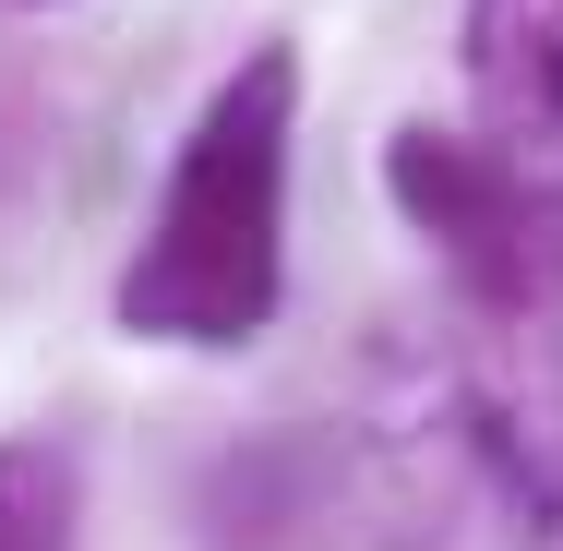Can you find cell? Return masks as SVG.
Returning a JSON list of instances; mask_svg holds the SVG:
<instances>
[{"label": "cell", "mask_w": 563, "mask_h": 551, "mask_svg": "<svg viewBox=\"0 0 563 551\" xmlns=\"http://www.w3.org/2000/svg\"><path fill=\"white\" fill-rule=\"evenodd\" d=\"M360 551H563V300H479L384 324L324 432Z\"/></svg>", "instance_id": "1"}, {"label": "cell", "mask_w": 563, "mask_h": 551, "mask_svg": "<svg viewBox=\"0 0 563 551\" xmlns=\"http://www.w3.org/2000/svg\"><path fill=\"white\" fill-rule=\"evenodd\" d=\"M288 156H300V48L264 36L180 120L168 180L109 276V324L132 348L228 360L276 324V300H288Z\"/></svg>", "instance_id": "2"}, {"label": "cell", "mask_w": 563, "mask_h": 551, "mask_svg": "<svg viewBox=\"0 0 563 551\" xmlns=\"http://www.w3.org/2000/svg\"><path fill=\"white\" fill-rule=\"evenodd\" d=\"M455 85L467 144L528 205L540 252L563 264V0H467L455 12Z\"/></svg>", "instance_id": "3"}, {"label": "cell", "mask_w": 563, "mask_h": 551, "mask_svg": "<svg viewBox=\"0 0 563 551\" xmlns=\"http://www.w3.org/2000/svg\"><path fill=\"white\" fill-rule=\"evenodd\" d=\"M384 205L432 240L444 288H479V300H563V264L540 252L528 205L492 180V156L467 144V120H396V132H384Z\"/></svg>", "instance_id": "4"}, {"label": "cell", "mask_w": 563, "mask_h": 551, "mask_svg": "<svg viewBox=\"0 0 563 551\" xmlns=\"http://www.w3.org/2000/svg\"><path fill=\"white\" fill-rule=\"evenodd\" d=\"M85 467L60 432H0V551H73Z\"/></svg>", "instance_id": "5"}, {"label": "cell", "mask_w": 563, "mask_h": 551, "mask_svg": "<svg viewBox=\"0 0 563 551\" xmlns=\"http://www.w3.org/2000/svg\"><path fill=\"white\" fill-rule=\"evenodd\" d=\"M12 12H36V0H12Z\"/></svg>", "instance_id": "6"}]
</instances>
